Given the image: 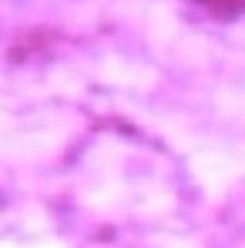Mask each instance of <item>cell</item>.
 Wrapping results in <instances>:
<instances>
[{
	"label": "cell",
	"instance_id": "obj_1",
	"mask_svg": "<svg viewBox=\"0 0 245 248\" xmlns=\"http://www.w3.org/2000/svg\"><path fill=\"white\" fill-rule=\"evenodd\" d=\"M198 3L212 14H239V10H245V0H198Z\"/></svg>",
	"mask_w": 245,
	"mask_h": 248
}]
</instances>
